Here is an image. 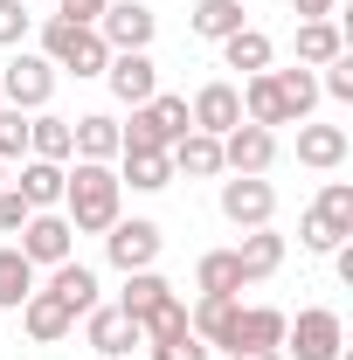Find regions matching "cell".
Returning <instances> with one entry per match:
<instances>
[{"instance_id":"cell-1","label":"cell","mask_w":353,"mask_h":360,"mask_svg":"<svg viewBox=\"0 0 353 360\" xmlns=\"http://www.w3.org/2000/svg\"><path fill=\"white\" fill-rule=\"evenodd\" d=\"M63 215H70L77 236H104V229L125 215L118 167H104V160H70V174H63Z\"/></svg>"},{"instance_id":"cell-2","label":"cell","mask_w":353,"mask_h":360,"mask_svg":"<svg viewBox=\"0 0 353 360\" xmlns=\"http://www.w3.org/2000/svg\"><path fill=\"white\" fill-rule=\"evenodd\" d=\"M35 56H49V63H56V77H77V84L104 77V63H111L104 35L84 28V21H63V14L35 21Z\"/></svg>"},{"instance_id":"cell-3","label":"cell","mask_w":353,"mask_h":360,"mask_svg":"<svg viewBox=\"0 0 353 360\" xmlns=\"http://www.w3.org/2000/svg\"><path fill=\"white\" fill-rule=\"evenodd\" d=\"M284 360H340L347 354V319L333 312V305H298V312L284 319Z\"/></svg>"},{"instance_id":"cell-4","label":"cell","mask_w":353,"mask_h":360,"mask_svg":"<svg viewBox=\"0 0 353 360\" xmlns=\"http://www.w3.org/2000/svg\"><path fill=\"white\" fill-rule=\"evenodd\" d=\"M56 63L35 56V49H7V63H0V104H14V111H49L56 104Z\"/></svg>"},{"instance_id":"cell-5","label":"cell","mask_w":353,"mask_h":360,"mask_svg":"<svg viewBox=\"0 0 353 360\" xmlns=\"http://www.w3.org/2000/svg\"><path fill=\"white\" fill-rule=\"evenodd\" d=\"M160 250H167V229L153 222V215H118V222L104 229V264L118 270H153L160 264Z\"/></svg>"},{"instance_id":"cell-6","label":"cell","mask_w":353,"mask_h":360,"mask_svg":"<svg viewBox=\"0 0 353 360\" xmlns=\"http://www.w3.org/2000/svg\"><path fill=\"white\" fill-rule=\"evenodd\" d=\"M215 208H222L229 229H270L277 222V187H270L264 174H222Z\"/></svg>"},{"instance_id":"cell-7","label":"cell","mask_w":353,"mask_h":360,"mask_svg":"<svg viewBox=\"0 0 353 360\" xmlns=\"http://www.w3.org/2000/svg\"><path fill=\"white\" fill-rule=\"evenodd\" d=\"M180 132H194V125H187V97H180V90H153L132 118H125V146H153V153H167Z\"/></svg>"},{"instance_id":"cell-8","label":"cell","mask_w":353,"mask_h":360,"mask_svg":"<svg viewBox=\"0 0 353 360\" xmlns=\"http://www.w3.org/2000/svg\"><path fill=\"white\" fill-rule=\"evenodd\" d=\"M14 250H21L35 270H56V264L77 257V229H70L63 208H35V215L21 222V236H14Z\"/></svg>"},{"instance_id":"cell-9","label":"cell","mask_w":353,"mask_h":360,"mask_svg":"<svg viewBox=\"0 0 353 360\" xmlns=\"http://www.w3.org/2000/svg\"><path fill=\"white\" fill-rule=\"evenodd\" d=\"M84 347L90 360H139V319L132 312H118V305H90L84 312Z\"/></svg>"},{"instance_id":"cell-10","label":"cell","mask_w":353,"mask_h":360,"mask_svg":"<svg viewBox=\"0 0 353 360\" xmlns=\"http://www.w3.org/2000/svg\"><path fill=\"white\" fill-rule=\"evenodd\" d=\"M97 35H104V49L118 56V49H153V35H160V14L146 7V0H104V14H97Z\"/></svg>"},{"instance_id":"cell-11","label":"cell","mask_w":353,"mask_h":360,"mask_svg":"<svg viewBox=\"0 0 353 360\" xmlns=\"http://www.w3.org/2000/svg\"><path fill=\"white\" fill-rule=\"evenodd\" d=\"M187 125L194 132H208V139H222V132H236L243 125V97H236V77H208V84L187 97Z\"/></svg>"},{"instance_id":"cell-12","label":"cell","mask_w":353,"mask_h":360,"mask_svg":"<svg viewBox=\"0 0 353 360\" xmlns=\"http://www.w3.org/2000/svg\"><path fill=\"white\" fill-rule=\"evenodd\" d=\"M277 153H284L277 132L243 118L236 132H222V174H270V167H277Z\"/></svg>"},{"instance_id":"cell-13","label":"cell","mask_w":353,"mask_h":360,"mask_svg":"<svg viewBox=\"0 0 353 360\" xmlns=\"http://www.w3.org/2000/svg\"><path fill=\"white\" fill-rule=\"evenodd\" d=\"M104 84H111V97H118L125 111H139V104L160 90V63H153V49H118V56L104 63Z\"/></svg>"},{"instance_id":"cell-14","label":"cell","mask_w":353,"mask_h":360,"mask_svg":"<svg viewBox=\"0 0 353 360\" xmlns=\"http://www.w3.org/2000/svg\"><path fill=\"white\" fill-rule=\"evenodd\" d=\"M21 333H28L35 347H63V340L77 333V312H70L56 291H42V284H35V291H28V305H21Z\"/></svg>"},{"instance_id":"cell-15","label":"cell","mask_w":353,"mask_h":360,"mask_svg":"<svg viewBox=\"0 0 353 360\" xmlns=\"http://www.w3.org/2000/svg\"><path fill=\"white\" fill-rule=\"evenodd\" d=\"M353 153L347 125H319V118H305L298 125V167H312V174H340Z\"/></svg>"},{"instance_id":"cell-16","label":"cell","mask_w":353,"mask_h":360,"mask_svg":"<svg viewBox=\"0 0 353 360\" xmlns=\"http://www.w3.org/2000/svg\"><path fill=\"white\" fill-rule=\"evenodd\" d=\"M284 257H291V243L277 236V222H270V229H243V243H236L243 284H264V277H277V270H284Z\"/></svg>"},{"instance_id":"cell-17","label":"cell","mask_w":353,"mask_h":360,"mask_svg":"<svg viewBox=\"0 0 353 360\" xmlns=\"http://www.w3.org/2000/svg\"><path fill=\"white\" fill-rule=\"evenodd\" d=\"M70 139H77V160H118L125 153V125L111 118V111H84V118H70Z\"/></svg>"},{"instance_id":"cell-18","label":"cell","mask_w":353,"mask_h":360,"mask_svg":"<svg viewBox=\"0 0 353 360\" xmlns=\"http://www.w3.org/2000/svg\"><path fill=\"white\" fill-rule=\"evenodd\" d=\"M111 167H118V187H132V194H160V187H174V160L153 153V146H125Z\"/></svg>"},{"instance_id":"cell-19","label":"cell","mask_w":353,"mask_h":360,"mask_svg":"<svg viewBox=\"0 0 353 360\" xmlns=\"http://www.w3.org/2000/svg\"><path fill=\"white\" fill-rule=\"evenodd\" d=\"M167 160H174V180H222V139L180 132L174 146H167Z\"/></svg>"},{"instance_id":"cell-20","label":"cell","mask_w":353,"mask_h":360,"mask_svg":"<svg viewBox=\"0 0 353 360\" xmlns=\"http://www.w3.org/2000/svg\"><path fill=\"white\" fill-rule=\"evenodd\" d=\"M284 305H236V340L229 354H250V347H284Z\"/></svg>"},{"instance_id":"cell-21","label":"cell","mask_w":353,"mask_h":360,"mask_svg":"<svg viewBox=\"0 0 353 360\" xmlns=\"http://www.w3.org/2000/svg\"><path fill=\"white\" fill-rule=\"evenodd\" d=\"M222 70H236V77H257V70H277V42H270L264 28H236V35H222Z\"/></svg>"},{"instance_id":"cell-22","label":"cell","mask_w":353,"mask_h":360,"mask_svg":"<svg viewBox=\"0 0 353 360\" xmlns=\"http://www.w3.org/2000/svg\"><path fill=\"white\" fill-rule=\"evenodd\" d=\"M42 291H56V298H63V305H70L77 319H84L90 305H104V284H97V270H90V264H77V257L49 270V277H42Z\"/></svg>"},{"instance_id":"cell-23","label":"cell","mask_w":353,"mask_h":360,"mask_svg":"<svg viewBox=\"0 0 353 360\" xmlns=\"http://www.w3.org/2000/svg\"><path fill=\"white\" fill-rule=\"evenodd\" d=\"M28 160H56V167L77 160V139H70L63 111H28Z\"/></svg>"},{"instance_id":"cell-24","label":"cell","mask_w":353,"mask_h":360,"mask_svg":"<svg viewBox=\"0 0 353 360\" xmlns=\"http://www.w3.org/2000/svg\"><path fill=\"white\" fill-rule=\"evenodd\" d=\"M194 291H201V298H243L250 284H243L236 250H201V257H194Z\"/></svg>"},{"instance_id":"cell-25","label":"cell","mask_w":353,"mask_h":360,"mask_svg":"<svg viewBox=\"0 0 353 360\" xmlns=\"http://www.w3.org/2000/svg\"><path fill=\"white\" fill-rule=\"evenodd\" d=\"M291 56H298L305 70H326L333 56H347V28H340V21H298V28H291Z\"/></svg>"},{"instance_id":"cell-26","label":"cell","mask_w":353,"mask_h":360,"mask_svg":"<svg viewBox=\"0 0 353 360\" xmlns=\"http://www.w3.org/2000/svg\"><path fill=\"white\" fill-rule=\"evenodd\" d=\"M270 84H277V104H284V125H305L312 111H319V77H312L305 63L270 70Z\"/></svg>"},{"instance_id":"cell-27","label":"cell","mask_w":353,"mask_h":360,"mask_svg":"<svg viewBox=\"0 0 353 360\" xmlns=\"http://www.w3.org/2000/svg\"><path fill=\"white\" fill-rule=\"evenodd\" d=\"M236 28H250V7L243 0H194L187 7V35H201V42H222Z\"/></svg>"},{"instance_id":"cell-28","label":"cell","mask_w":353,"mask_h":360,"mask_svg":"<svg viewBox=\"0 0 353 360\" xmlns=\"http://www.w3.org/2000/svg\"><path fill=\"white\" fill-rule=\"evenodd\" d=\"M35 284H42V270L28 264V257H21L14 243H0V312H21Z\"/></svg>"},{"instance_id":"cell-29","label":"cell","mask_w":353,"mask_h":360,"mask_svg":"<svg viewBox=\"0 0 353 360\" xmlns=\"http://www.w3.org/2000/svg\"><path fill=\"white\" fill-rule=\"evenodd\" d=\"M160 298H174V284H167L160 264H153V270H125V284H118V298H111V305H118V312H132V319H146Z\"/></svg>"},{"instance_id":"cell-30","label":"cell","mask_w":353,"mask_h":360,"mask_svg":"<svg viewBox=\"0 0 353 360\" xmlns=\"http://www.w3.org/2000/svg\"><path fill=\"white\" fill-rule=\"evenodd\" d=\"M63 174L70 167H56V160H21L14 187L28 194V208H63Z\"/></svg>"},{"instance_id":"cell-31","label":"cell","mask_w":353,"mask_h":360,"mask_svg":"<svg viewBox=\"0 0 353 360\" xmlns=\"http://www.w3.org/2000/svg\"><path fill=\"white\" fill-rule=\"evenodd\" d=\"M236 97H243V118H250V125H270V132L284 125V104H277V84H270V70L243 77V84H236Z\"/></svg>"},{"instance_id":"cell-32","label":"cell","mask_w":353,"mask_h":360,"mask_svg":"<svg viewBox=\"0 0 353 360\" xmlns=\"http://www.w3.org/2000/svg\"><path fill=\"white\" fill-rule=\"evenodd\" d=\"M180 333H187V298H160V305H153V312L139 319V340H146V347H167V340H180ZM146 347H139V354H146Z\"/></svg>"},{"instance_id":"cell-33","label":"cell","mask_w":353,"mask_h":360,"mask_svg":"<svg viewBox=\"0 0 353 360\" xmlns=\"http://www.w3.org/2000/svg\"><path fill=\"white\" fill-rule=\"evenodd\" d=\"M312 208H319V215H326V222L340 229V236H353V180H326V187H319V201H312Z\"/></svg>"},{"instance_id":"cell-34","label":"cell","mask_w":353,"mask_h":360,"mask_svg":"<svg viewBox=\"0 0 353 360\" xmlns=\"http://www.w3.org/2000/svg\"><path fill=\"white\" fill-rule=\"evenodd\" d=\"M340 243H347V236H340V229L326 222L319 208H305V215H298V250H312V257H333Z\"/></svg>"},{"instance_id":"cell-35","label":"cell","mask_w":353,"mask_h":360,"mask_svg":"<svg viewBox=\"0 0 353 360\" xmlns=\"http://www.w3.org/2000/svg\"><path fill=\"white\" fill-rule=\"evenodd\" d=\"M7 160H28V111L0 104V167Z\"/></svg>"},{"instance_id":"cell-36","label":"cell","mask_w":353,"mask_h":360,"mask_svg":"<svg viewBox=\"0 0 353 360\" xmlns=\"http://www.w3.org/2000/svg\"><path fill=\"white\" fill-rule=\"evenodd\" d=\"M28 35H35L28 0H0V49H28Z\"/></svg>"},{"instance_id":"cell-37","label":"cell","mask_w":353,"mask_h":360,"mask_svg":"<svg viewBox=\"0 0 353 360\" xmlns=\"http://www.w3.org/2000/svg\"><path fill=\"white\" fill-rule=\"evenodd\" d=\"M319 77V97H333V104H353V56H333L326 70H312Z\"/></svg>"},{"instance_id":"cell-38","label":"cell","mask_w":353,"mask_h":360,"mask_svg":"<svg viewBox=\"0 0 353 360\" xmlns=\"http://www.w3.org/2000/svg\"><path fill=\"white\" fill-rule=\"evenodd\" d=\"M28 215H35V208H28V194H21V187L7 180V187H0V236L14 243V236H21V222H28Z\"/></svg>"},{"instance_id":"cell-39","label":"cell","mask_w":353,"mask_h":360,"mask_svg":"<svg viewBox=\"0 0 353 360\" xmlns=\"http://www.w3.org/2000/svg\"><path fill=\"white\" fill-rule=\"evenodd\" d=\"M146 360H208V347H201L194 333H180V340H167V347H146Z\"/></svg>"},{"instance_id":"cell-40","label":"cell","mask_w":353,"mask_h":360,"mask_svg":"<svg viewBox=\"0 0 353 360\" xmlns=\"http://www.w3.org/2000/svg\"><path fill=\"white\" fill-rule=\"evenodd\" d=\"M56 14H63V21H84V28H97L104 0H56Z\"/></svg>"},{"instance_id":"cell-41","label":"cell","mask_w":353,"mask_h":360,"mask_svg":"<svg viewBox=\"0 0 353 360\" xmlns=\"http://www.w3.org/2000/svg\"><path fill=\"white\" fill-rule=\"evenodd\" d=\"M298 21H340V0H291Z\"/></svg>"},{"instance_id":"cell-42","label":"cell","mask_w":353,"mask_h":360,"mask_svg":"<svg viewBox=\"0 0 353 360\" xmlns=\"http://www.w3.org/2000/svg\"><path fill=\"white\" fill-rule=\"evenodd\" d=\"M229 360H284L277 347H250V354H229Z\"/></svg>"},{"instance_id":"cell-43","label":"cell","mask_w":353,"mask_h":360,"mask_svg":"<svg viewBox=\"0 0 353 360\" xmlns=\"http://www.w3.org/2000/svg\"><path fill=\"white\" fill-rule=\"evenodd\" d=\"M0 187H7V167H0Z\"/></svg>"}]
</instances>
